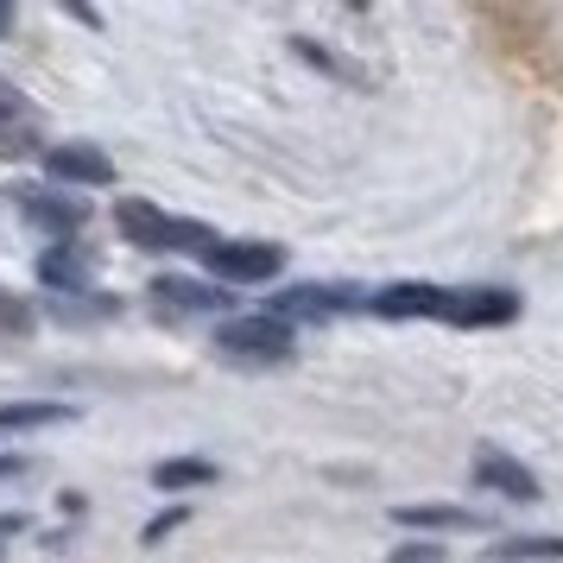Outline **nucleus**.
<instances>
[{
  "label": "nucleus",
  "mask_w": 563,
  "mask_h": 563,
  "mask_svg": "<svg viewBox=\"0 0 563 563\" xmlns=\"http://www.w3.org/2000/svg\"><path fill=\"white\" fill-rule=\"evenodd\" d=\"M26 216L32 222H38V229H82V203H70V197H64V203H57V197H26Z\"/></svg>",
  "instance_id": "obj_11"
},
{
  "label": "nucleus",
  "mask_w": 563,
  "mask_h": 563,
  "mask_svg": "<svg viewBox=\"0 0 563 563\" xmlns=\"http://www.w3.org/2000/svg\"><path fill=\"white\" fill-rule=\"evenodd\" d=\"M279 247H266V241H209L203 247V266L216 273V279L229 285H260L279 273Z\"/></svg>",
  "instance_id": "obj_2"
},
{
  "label": "nucleus",
  "mask_w": 563,
  "mask_h": 563,
  "mask_svg": "<svg viewBox=\"0 0 563 563\" xmlns=\"http://www.w3.org/2000/svg\"><path fill=\"white\" fill-rule=\"evenodd\" d=\"M367 298L361 291H349V285H298V291H285L279 305L266 310V317H335V310H361Z\"/></svg>",
  "instance_id": "obj_5"
},
{
  "label": "nucleus",
  "mask_w": 563,
  "mask_h": 563,
  "mask_svg": "<svg viewBox=\"0 0 563 563\" xmlns=\"http://www.w3.org/2000/svg\"><path fill=\"white\" fill-rule=\"evenodd\" d=\"M475 482L494 487V494H507V500H538V482L519 468V462L494 456V450H482V462H475Z\"/></svg>",
  "instance_id": "obj_8"
},
{
  "label": "nucleus",
  "mask_w": 563,
  "mask_h": 563,
  "mask_svg": "<svg viewBox=\"0 0 563 563\" xmlns=\"http://www.w3.org/2000/svg\"><path fill=\"white\" fill-rule=\"evenodd\" d=\"M367 310H380V317H437L443 291L437 285H386V291L367 298Z\"/></svg>",
  "instance_id": "obj_7"
},
{
  "label": "nucleus",
  "mask_w": 563,
  "mask_h": 563,
  "mask_svg": "<svg viewBox=\"0 0 563 563\" xmlns=\"http://www.w3.org/2000/svg\"><path fill=\"white\" fill-rule=\"evenodd\" d=\"M45 172H52L57 184H108L114 178V165H108L96 146H57V153L45 158Z\"/></svg>",
  "instance_id": "obj_6"
},
{
  "label": "nucleus",
  "mask_w": 563,
  "mask_h": 563,
  "mask_svg": "<svg viewBox=\"0 0 563 563\" xmlns=\"http://www.w3.org/2000/svg\"><path fill=\"white\" fill-rule=\"evenodd\" d=\"M26 323H32L26 310H20V305H7V298H0V330H26Z\"/></svg>",
  "instance_id": "obj_16"
},
{
  "label": "nucleus",
  "mask_w": 563,
  "mask_h": 563,
  "mask_svg": "<svg viewBox=\"0 0 563 563\" xmlns=\"http://www.w3.org/2000/svg\"><path fill=\"white\" fill-rule=\"evenodd\" d=\"M209 475H216V468H209V462H197V456H190V462H158V468H153L158 487H203Z\"/></svg>",
  "instance_id": "obj_13"
},
{
  "label": "nucleus",
  "mask_w": 563,
  "mask_h": 563,
  "mask_svg": "<svg viewBox=\"0 0 563 563\" xmlns=\"http://www.w3.org/2000/svg\"><path fill=\"white\" fill-rule=\"evenodd\" d=\"M399 519H406V526H475V519L456 512V507H399Z\"/></svg>",
  "instance_id": "obj_15"
},
{
  "label": "nucleus",
  "mask_w": 563,
  "mask_h": 563,
  "mask_svg": "<svg viewBox=\"0 0 563 563\" xmlns=\"http://www.w3.org/2000/svg\"><path fill=\"white\" fill-rule=\"evenodd\" d=\"M0 114H20V89H7V82H0Z\"/></svg>",
  "instance_id": "obj_17"
},
{
  "label": "nucleus",
  "mask_w": 563,
  "mask_h": 563,
  "mask_svg": "<svg viewBox=\"0 0 563 563\" xmlns=\"http://www.w3.org/2000/svg\"><path fill=\"white\" fill-rule=\"evenodd\" d=\"M222 355H241V361H285L291 355V323L279 317H234L216 330Z\"/></svg>",
  "instance_id": "obj_3"
},
{
  "label": "nucleus",
  "mask_w": 563,
  "mask_h": 563,
  "mask_svg": "<svg viewBox=\"0 0 563 563\" xmlns=\"http://www.w3.org/2000/svg\"><path fill=\"white\" fill-rule=\"evenodd\" d=\"M500 558H519V563H558L563 558V538H507Z\"/></svg>",
  "instance_id": "obj_12"
},
{
  "label": "nucleus",
  "mask_w": 563,
  "mask_h": 563,
  "mask_svg": "<svg viewBox=\"0 0 563 563\" xmlns=\"http://www.w3.org/2000/svg\"><path fill=\"white\" fill-rule=\"evenodd\" d=\"M153 298H172V305H184V310H216V305H229L222 291H209V285H197V279H178V273L153 279Z\"/></svg>",
  "instance_id": "obj_9"
},
{
  "label": "nucleus",
  "mask_w": 563,
  "mask_h": 563,
  "mask_svg": "<svg viewBox=\"0 0 563 563\" xmlns=\"http://www.w3.org/2000/svg\"><path fill=\"white\" fill-rule=\"evenodd\" d=\"M443 323H468V330H482V323H512L519 317V298L512 291H443V310H437Z\"/></svg>",
  "instance_id": "obj_4"
},
{
  "label": "nucleus",
  "mask_w": 563,
  "mask_h": 563,
  "mask_svg": "<svg viewBox=\"0 0 563 563\" xmlns=\"http://www.w3.org/2000/svg\"><path fill=\"white\" fill-rule=\"evenodd\" d=\"M7 26H13V13H7V7H0V32H7Z\"/></svg>",
  "instance_id": "obj_18"
},
{
  "label": "nucleus",
  "mask_w": 563,
  "mask_h": 563,
  "mask_svg": "<svg viewBox=\"0 0 563 563\" xmlns=\"http://www.w3.org/2000/svg\"><path fill=\"white\" fill-rule=\"evenodd\" d=\"M114 229L128 234L133 247H146V254H172V247H209V241H216L209 229H197V222H178V216H165V209L140 203V197L114 203Z\"/></svg>",
  "instance_id": "obj_1"
},
{
  "label": "nucleus",
  "mask_w": 563,
  "mask_h": 563,
  "mask_svg": "<svg viewBox=\"0 0 563 563\" xmlns=\"http://www.w3.org/2000/svg\"><path fill=\"white\" fill-rule=\"evenodd\" d=\"M38 273H45V285H82L89 273H82V260H70L64 247H52V254L38 260Z\"/></svg>",
  "instance_id": "obj_14"
},
{
  "label": "nucleus",
  "mask_w": 563,
  "mask_h": 563,
  "mask_svg": "<svg viewBox=\"0 0 563 563\" xmlns=\"http://www.w3.org/2000/svg\"><path fill=\"white\" fill-rule=\"evenodd\" d=\"M57 418H70V406L26 399V406H0V431H38V424H57Z\"/></svg>",
  "instance_id": "obj_10"
}]
</instances>
